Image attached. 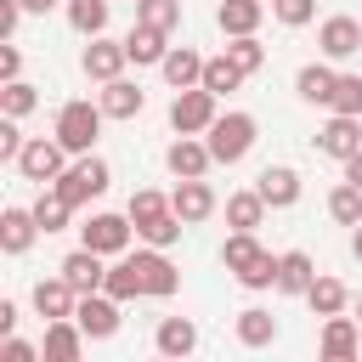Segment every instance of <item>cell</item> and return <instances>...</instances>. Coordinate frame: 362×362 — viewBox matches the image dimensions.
<instances>
[{"label": "cell", "instance_id": "16", "mask_svg": "<svg viewBox=\"0 0 362 362\" xmlns=\"http://www.w3.org/2000/svg\"><path fill=\"white\" fill-rule=\"evenodd\" d=\"M68 283H74V294H102V283H107V260L96 255V249H74V255H62V266H57Z\"/></svg>", "mask_w": 362, "mask_h": 362}, {"label": "cell", "instance_id": "18", "mask_svg": "<svg viewBox=\"0 0 362 362\" xmlns=\"http://www.w3.org/2000/svg\"><path fill=\"white\" fill-rule=\"evenodd\" d=\"M204 62L209 57H198L192 45H170V57L158 62V74H164L170 90H192V85H204Z\"/></svg>", "mask_w": 362, "mask_h": 362}, {"label": "cell", "instance_id": "37", "mask_svg": "<svg viewBox=\"0 0 362 362\" xmlns=\"http://www.w3.org/2000/svg\"><path fill=\"white\" fill-rule=\"evenodd\" d=\"M328 215H334L339 226H362V187L339 181V187L328 192Z\"/></svg>", "mask_w": 362, "mask_h": 362}, {"label": "cell", "instance_id": "8", "mask_svg": "<svg viewBox=\"0 0 362 362\" xmlns=\"http://www.w3.org/2000/svg\"><path fill=\"white\" fill-rule=\"evenodd\" d=\"M130 266H136L141 300H170V294L181 288V272H175V260H170L164 249H136V255H130Z\"/></svg>", "mask_w": 362, "mask_h": 362}, {"label": "cell", "instance_id": "46", "mask_svg": "<svg viewBox=\"0 0 362 362\" xmlns=\"http://www.w3.org/2000/svg\"><path fill=\"white\" fill-rule=\"evenodd\" d=\"M17 328V300H0V334Z\"/></svg>", "mask_w": 362, "mask_h": 362}, {"label": "cell", "instance_id": "32", "mask_svg": "<svg viewBox=\"0 0 362 362\" xmlns=\"http://www.w3.org/2000/svg\"><path fill=\"white\" fill-rule=\"evenodd\" d=\"M68 23H74V34H85V40L107 34V0H68Z\"/></svg>", "mask_w": 362, "mask_h": 362}, {"label": "cell", "instance_id": "3", "mask_svg": "<svg viewBox=\"0 0 362 362\" xmlns=\"http://www.w3.org/2000/svg\"><path fill=\"white\" fill-rule=\"evenodd\" d=\"M255 136H260V124H255V113H243V107H226L215 124H209V153H215V164H238V158H249V147H255Z\"/></svg>", "mask_w": 362, "mask_h": 362}, {"label": "cell", "instance_id": "9", "mask_svg": "<svg viewBox=\"0 0 362 362\" xmlns=\"http://www.w3.org/2000/svg\"><path fill=\"white\" fill-rule=\"evenodd\" d=\"M124 62H130L124 40H107V34H96V40L79 51V68H85V79H96V85H113V79H124Z\"/></svg>", "mask_w": 362, "mask_h": 362}, {"label": "cell", "instance_id": "19", "mask_svg": "<svg viewBox=\"0 0 362 362\" xmlns=\"http://www.w3.org/2000/svg\"><path fill=\"white\" fill-rule=\"evenodd\" d=\"M215 23H221L226 40H243V34H255L266 23V0H221L215 6Z\"/></svg>", "mask_w": 362, "mask_h": 362}, {"label": "cell", "instance_id": "26", "mask_svg": "<svg viewBox=\"0 0 362 362\" xmlns=\"http://www.w3.org/2000/svg\"><path fill=\"white\" fill-rule=\"evenodd\" d=\"M334 85H339V74H334V62H305V68L294 74V90H300V102H311V107H328V96H334Z\"/></svg>", "mask_w": 362, "mask_h": 362}, {"label": "cell", "instance_id": "20", "mask_svg": "<svg viewBox=\"0 0 362 362\" xmlns=\"http://www.w3.org/2000/svg\"><path fill=\"white\" fill-rule=\"evenodd\" d=\"M34 238H40V221H34V209H0V249L6 255H28L34 249Z\"/></svg>", "mask_w": 362, "mask_h": 362}, {"label": "cell", "instance_id": "30", "mask_svg": "<svg viewBox=\"0 0 362 362\" xmlns=\"http://www.w3.org/2000/svg\"><path fill=\"white\" fill-rule=\"evenodd\" d=\"M34 221H40V232L51 238V232H62V226L74 221V204H68L57 187H40V198H34Z\"/></svg>", "mask_w": 362, "mask_h": 362}, {"label": "cell", "instance_id": "53", "mask_svg": "<svg viewBox=\"0 0 362 362\" xmlns=\"http://www.w3.org/2000/svg\"><path fill=\"white\" fill-rule=\"evenodd\" d=\"M40 362H57V356H40Z\"/></svg>", "mask_w": 362, "mask_h": 362}, {"label": "cell", "instance_id": "41", "mask_svg": "<svg viewBox=\"0 0 362 362\" xmlns=\"http://www.w3.org/2000/svg\"><path fill=\"white\" fill-rule=\"evenodd\" d=\"M272 17H277L283 28H305V23L317 17V0H272Z\"/></svg>", "mask_w": 362, "mask_h": 362}, {"label": "cell", "instance_id": "51", "mask_svg": "<svg viewBox=\"0 0 362 362\" xmlns=\"http://www.w3.org/2000/svg\"><path fill=\"white\" fill-rule=\"evenodd\" d=\"M153 362H175V356H153Z\"/></svg>", "mask_w": 362, "mask_h": 362}, {"label": "cell", "instance_id": "21", "mask_svg": "<svg viewBox=\"0 0 362 362\" xmlns=\"http://www.w3.org/2000/svg\"><path fill=\"white\" fill-rule=\"evenodd\" d=\"M232 334H238V345H243V351H266V345L277 339V317H272L266 305H243V311H238V322H232Z\"/></svg>", "mask_w": 362, "mask_h": 362}, {"label": "cell", "instance_id": "7", "mask_svg": "<svg viewBox=\"0 0 362 362\" xmlns=\"http://www.w3.org/2000/svg\"><path fill=\"white\" fill-rule=\"evenodd\" d=\"M62 170H68V147H62L57 136H28V147L17 153V175H23V181L51 187Z\"/></svg>", "mask_w": 362, "mask_h": 362}, {"label": "cell", "instance_id": "45", "mask_svg": "<svg viewBox=\"0 0 362 362\" xmlns=\"http://www.w3.org/2000/svg\"><path fill=\"white\" fill-rule=\"evenodd\" d=\"M23 23V0H0V40H11Z\"/></svg>", "mask_w": 362, "mask_h": 362}, {"label": "cell", "instance_id": "50", "mask_svg": "<svg viewBox=\"0 0 362 362\" xmlns=\"http://www.w3.org/2000/svg\"><path fill=\"white\" fill-rule=\"evenodd\" d=\"M317 362H362V356H317Z\"/></svg>", "mask_w": 362, "mask_h": 362}, {"label": "cell", "instance_id": "25", "mask_svg": "<svg viewBox=\"0 0 362 362\" xmlns=\"http://www.w3.org/2000/svg\"><path fill=\"white\" fill-rule=\"evenodd\" d=\"M311 283H317L311 255H305V249H283V255H277V294H300V300H305Z\"/></svg>", "mask_w": 362, "mask_h": 362}, {"label": "cell", "instance_id": "42", "mask_svg": "<svg viewBox=\"0 0 362 362\" xmlns=\"http://www.w3.org/2000/svg\"><path fill=\"white\" fill-rule=\"evenodd\" d=\"M28 147V136L17 130V119H6L0 113V164H17V153Z\"/></svg>", "mask_w": 362, "mask_h": 362}, {"label": "cell", "instance_id": "33", "mask_svg": "<svg viewBox=\"0 0 362 362\" xmlns=\"http://www.w3.org/2000/svg\"><path fill=\"white\" fill-rule=\"evenodd\" d=\"M102 294H113L119 305L141 300V283H136V266H130V255H119V260L107 266V283H102Z\"/></svg>", "mask_w": 362, "mask_h": 362}, {"label": "cell", "instance_id": "6", "mask_svg": "<svg viewBox=\"0 0 362 362\" xmlns=\"http://www.w3.org/2000/svg\"><path fill=\"white\" fill-rule=\"evenodd\" d=\"M130 238H136V221H130V215H113V209H102V215H90V221L79 226V243L96 249L102 260L130 255Z\"/></svg>", "mask_w": 362, "mask_h": 362}, {"label": "cell", "instance_id": "36", "mask_svg": "<svg viewBox=\"0 0 362 362\" xmlns=\"http://www.w3.org/2000/svg\"><path fill=\"white\" fill-rule=\"evenodd\" d=\"M181 232H187V221L170 209V215H158V221H147V226H136V238L147 243V249H170V243H181Z\"/></svg>", "mask_w": 362, "mask_h": 362}, {"label": "cell", "instance_id": "49", "mask_svg": "<svg viewBox=\"0 0 362 362\" xmlns=\"http://www.w3.org/2000/svg\"><path fill=\"white\" fill-rule=\"evenodd\" d=\"M351 255L362 260V226H351Z\"/></svg>", "mask_w": 362, "mask_h": 362}, {"label": "cell", "instance_id": "29", "mask_svg": "<svg viewBox=\"0 0 362 362\" xmlns=\"http://www.w3.org/2000/svg\"><path fill=\"white\" fill-rule=\"evenodd\" d=\"M226 226H232V232H255V226H266V198H260L255 187L232 192V198H226Z\"/></svg>", "mask_w": 362, "mask_h": 362}, {"label": "cell", "instance_id": "5", "mask_svg": "<svg viewBox=\"0 0 362 362\" xmlns=\"http://www.w3.org/2000/svg\"><path fill=\"white\" fill-rule=\"evenodd\" d=\"M215 119H221V96H209L204 85L170 96V130H175V136H209Z\"/></svg>", "mask_w": 362, "mask_h": 362}, {"label": "cell", "instance_id": "14", "mask_svg": "<svg viewBox=\"0 0 362 362\" xmlns=\"http://www.w3.org/2000/svg\"><path fill=\"white\" fill-rule=\"evenodd\" d=\"M28 300H34V311H40L45 322H68V317L79 311V294H74V283H68L62 272H57V277H40Z\"/></svg>", "mask_w": 362, "mask_h": 362}, {"label": "cell", "instance_id": "54", "mask_svg": "<svg viewBox=\"0 0 362 362\" xmlns=\"http://www.w3.org/2000/svg\"><path fill=\"white\" fill-rule=\"evenodd\" d=\"M130 6H136V0H130Z\"/></svg>", "mask_w": 362, "mask_h": 362}, {"label": "cell", "instance_id": "31", "mask_svg": "<svg viewBox=\"0 0 362 362\" xmlns=\"http://www.w3.org/2000/svg\"><path fill=\"white\" fill-rule=\"evenodd\" d=\"M243 79H249V74H243V68H238V62H232L226 51L204 62V90H209V96H226V90H238Z\"/></svg>", "mask_w": 362, "mask_h": 362}, {"label": "cell", "instance_id": "34", "mask_svg": "<svg viewBox=\"0 0 362 362\" xmlns=\"http://www.w3.org/2000/svg\"><path fill=\"white\" fill-rule=\"evenodd\" d=\"M40 107V90L28 85V79H11V85H0V113L6 119H28Z\"/></svg>", "mask_w": 362, "mask_h": 362}, {"label": "cell", "instance_id": "28", "mask_svg": "<svg viewBox=\"0 0 362 362\" xmlns=\"http://www.w3.org/2000/svg\"><path fill=\"white\" fill-rule=\"evenodd\" d=\"M305 305H311V317H339V311L351 305V288H345L339 277H328V272H317V283L305 288Z\"/></svg>", "mask_w": 362, "mask_h": 362}, {"label": "cell", "instance_id": "2", "mask_svg": "<svg viewBox=\"0 0 362 362\" xmlns=\"http://www.w3.org/2000/svg\"><path fill=\"white\" fill-rule=\"evenodd\" d=\"M102 119H107V113H102V102H85V96H79V102H62V107H57V130H51V136L68 147V158H85V153L96 147V136H102Z\"/></svg>", "mask_w": 362, "mask_h": 362}, {"label": "cell", "instance_id": "40", "mask_svg": "<svg viewBox=\"0 0 362 362\" xmlns=\"http://www.w3.org/2000/svg\"><path fill=\"white\" fill-rule=\"evenodd\" d=\"M226 57H232L243 74H260V68H266V45H260L255 34H243V40H226Z\"/></svg>", "mask_w": 362, "mask_h": 362}, {"label": "cell", "instance_id": "4", "mask_svg": "<svg viewBox=\"0 0 362 362\" xmlns=\"http://www.w3.org/2000/svg\"><path fill=\"white\" fill-rule=\"evenodd\" d=\"M51 187H57V192H62V198H68L74 209H85L90 198H102V192L113 187V170H107V158L85 153V158H74V164H68V170H62V175H57Z\"/></svg>", "mask_w": 362, "mask_h": 362}, {"label": "cell", "instance_id": "1", "mask_svg": "<svg viewBox=\"0 0 362 362\" xmlns=\"http://www.w3.org/2000/svg\"><path fill=\"white\" fill-rule=\"evenodd\" d=\"M221 266H226L249 294L277 288V255H272V249H260V243H255V232H232V238L221 243Z\"/></svg>", "mask_w": 362, "mask_h": 362}, {"label": "cell", "instance_id": "22", "mask_svg": "<svg viewBox=\"0 0 362 362\" xmlns=\"http://www.w3.org/2000/svg\"><path fill=\"white\" fill-rule=\"evenodd\" d=\"M153 345H158V356L187 362V356L198 351V322H192V317H164V322H158V334H153Z\"/></svg>", "mask_w": 362, "mask_h": 362}, {"label": "cell", "instance_id": "12", "mask_svg": "<svg viewBox=\"0 0 362 362\" xmlns=\"http://www.w3.org/2000/svg\"><path fill=\"white\" fill-rule=\"evenodd\" d=\"M255 192L266 198V209H294L300 192H305V181H300L294 164H266V170L255 175Z\"/></svg>", "mask_w": 362, "mask_h": 362}, {"label": "cell", "instance_id": "52", "mask_svg": "<svg viewBox=\"0 0 362 362\" xmlns=\"http://www.w3.org/2000/svg\"><path fill=\"white\" fill-rule=\"evenodd\" d=\"M356 317H362V294H356Z\"/></svg>", "mask_w": 362, "mask_h": 362}, {"label": "cell", "instance_id": "47", "mask_svg": "<svg viewBox=\"0 0 362 362\" xmlns=\"http://www.w3.org/2000/svg\"><path fill=\"white\" fill-rule=\"evenodd\" d=\"M345 181H351V187H362V153H351V158H345Z\"/></svg>", "mask_w": 362, "mask_h": 362}, {"label": "cell", "instance_id": "23", "mask_svg": "<svg viewBox=\"0 0 362 362\" xmlns=\"http://www.w3.org/2000/svg\"><path fill=\"white\" fill-rule=\"evenodd\" d=\"M317 351L322 356H362V328H356V317H322V339H317Z\"/></svg>", "mask_w": 362, "mask_h": 362}, {"label": "cell", "instance_id": "17", "mask_svg": "<svg viewBox=\"0 0 362 362\" xmlns=\"http://www.w3.org/2000/svg\"><path fill=\"white\" fill-rule=\"evenodd\" d=\"M317 153L322 158H351V153H362V119H345V113H328V124L317 130Z\"/></svg>", "mask_w": 362, "mask_h": 362}, {"label": "cell", "instance_id": "35", "mask_svg": "<svg viewBox=\"0 0 362 362\" xmlns=\"http://www.w3.org/2000/svg\"><path fill=\"white\" fill-rule=\"evenodd\" d=\"M124 215H130L136 226H147V221L170 215V198H164L158 187H136V192H130V204H124Z\"/></svg>", "mask_w": 362, "mask_h": 362}, {"label": "cell", "instance_id": "43", "mask_svg": "<svg viewBox=\"0 0 362 362\" xmlns=\"http://www.w3.org/2000/svg\"><path fill=\"white\" fill-rule=\"evenodd\" d=\"M11 79H23V51L11 40H0V85H11Z\"/></svg>", "mask_w": 362, "mask_h": 362}, {"label": "cell", "instance_id": "38", "mask_svg": "<svg viewBox=\"0 0 362 362\" xmlns=\"http://www.w3.org/2000/svg\"><path fill=\"white\" fill-rule=\"evenodd\" d=\"M136 23L175 34V28H181V0H136Z\"/></svg>", "mask_w": 362, "mask_h": 362}, {"label": "cell", "instance_id": "24", "mask_svg": "<svg viewBox=\"0 0 362 362\" xmlns=\"http://www.w3.org/2000/svg\"><path fill=\"white\" fill-rule=\"evenodd\" d=\"M124 51H130V62H136V68H158V62L170 57V34H164V28L136 23V28L124 34Z\"/></svg>", "mask_w": 362, "mask_h": 362}, {"label": "cell", "instance_id": "27", "mask_svg": "<svg viewBox=\"0 0 362 362\" xmlns=\"http://www.w3.org/2000/svg\"><path fill=\"white\" fill-rule=\"evenodd\" d=\"M96 102H102V113H107V119H136V113L147 107V90H141L136 79H113V85H102V96H96Z\"/></svg>", "mask_w": 362, "mask_h": 362}, {"label": "cell", "instance_id": "48", "mask_svg": "<svg viewBox=\"0 0 362 362\" xmlns=\"http://www.w3.org/2000/svg\"><path fill=\"white\" fill-rule=\"evenodd\" d=\"M51 6H68V0H23V11H34V17H45Z\"/></svg>", "mask_w": 362, "mask_h": 362}, {"label": "cell", "instance_id": "39", "mask_svg": "<svg viewBox=\"0 0 362 362\" xmlns=\"http://www.w3.org/2000/svg\"><path fill=\"white\" fill-rule=\"evenodd\" d=\"M328 113L362 119V74H339V85H334V96H328Z\"/></svg>", "mask_w": 362, "mask_h": 362}, {"label": "cell", "instance_id": "10", "mask_svg": "<svg viewBox=\"0 0 362 362\" xmlns=\"http://www.w3.org/2000/svg\"><path fill=\"white\" fill-rule=\"evenodd\" d=\"M209 164H215V153H209L204 136H175V141L164 147V170H170L175 181H204Z\"/></svg>", "mask_w": 362, "mask_h": 362}, {"label": "cell", "instance_id": "44", "mask_svg": "<svg viewBox=\"0 0 362 362\" xmlns=\"http://www.w3.org/2000/svg\"><path fill=\"white\" fill-rule=\"evenodd\" d=\"M0 362H40V345H28V339L6 334V345H0Z\"/></svg>", "mask_w": 362, "mask_h": 362}, {"label": "cell", "instance_id": "11", "mask_svg": "<svg viewBox=\"0 0 362 362\" xmlns=\"http://www.w3.org/2000/svg\"><path fill=\"white\" fill-rule=\"evenodd\" d=\"M74 322H79V334H85V339H113V334H119V322H124V305H119L113 294H79Z\"/></svg>", "mask_w": 362, "mask_h": 362}, {"label": "cell", "instance_id": "13", "mask_svg": "<svg viewBox=\"0 0 362 362\" xmlns=\"http://www.w3.org/2000/svg\"><path fill=\"white\" fill-rule=\"evenodd\" d=\"M317 51H322V62H345V57H356V51H362V17H322V28H317Z\"/></svg>", "mask_w": 362, "mask_h": 362}, {"label": "cell", "instance_id": "15", "mask_svg": "<svg viewBox=\"0 0 362 362\" xmlns=\"http://www.w3.org/2000/svg\"><path fill=\"white\" fill-rule=\"evenodd\" d=\"M170 209H175L187 226H204V221L221 209V198H215V187H209V181H175V192H170Z\"/></svg>", "mask_w": 362, "mask_h": 362}]
</instances>
